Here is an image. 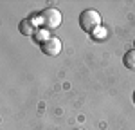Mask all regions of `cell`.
<instances>
[{"label": "cell", "instance_id": "cell-1", "mask_svg": "<svg viewBox=\"0 0 135 130\" xmlns=\"http://www.w3.org/2000/svg\"><path fill=\"white\" fill-rule=\"evenodd\" d=\"M79 25L85 32H95L101 27V15L94 9H85L79 15Z\"/></svg>", "mask_w": 135, "mask_h": 130}, {"label": "cell", "instance_id": "cell-2", "mask_svg": "<svg viewBox=\"0 0 135 130\" xmlns=\"http://www.w3.org/2000/svg\"><path fill=\"white\" fill-rule=\"evenodd\" d=\"M42 24L47 29H56L61 25V13L56 9V7H47L45 11H42Z\"/></svg>", "mask_w": 135, "mask_h": 130}, {"label": "cell", "instance_id": "cell-3", "mask_svg": "<svg viewBox=\"0 0 135 130\" xmlns=\"http://www.w3.org/2000/svg\"><path fill=\"white\" fill-rule=\"evenodd\" d=\"M42 51L45 54H49V56H58V54L61 53V42H60V38L51 36L47 42L42 43Z\"/></svg>", "mask_w": 135, "mask_h": 130}, {"label": "cell", "instance_id": "cell-4", "mask_svg": "<svg viewBox=\"0 0 135 130\" xmlns=\"http://www.w3.org/2000/svg\"><path fill=\"white\" fill-rule=\"evenodd\" d=\"M18 29H20V32L23 36H34V34H36V31H34V22H32L31 18L22 20L20 25H18Z\"/></svg>", "mask_w": 135, "mask_h": 130}, {"label": "cell", "instance_id": "cell-5", "mask_svg": "<svg viewBox=\"0 0 135 130\" xmlns=\"http://www.w3.org/2000/svg\"><path fill=\"white\" fill-rule=\"evenodd\" d=\"M123 63H124L126 69H132V71H135V49H132V51H126V54L123 56Z\"/></svg>", "mask_w": 135, "mask_h": 130}, {"label": "cell", "instance_id": "cell-6", "mask_svg": "<svg viewBox=\"0 0 135 130\" xmlns=\"http://www.w3.org/2000/svg\"><path fill=\"white\" fill-rule=\"evenodd\" d=\"M34 38H36V40L40 42V45H42L43 42H47V40L51 38V34H49L47 31H43V29H40V31H36V34H34Z\"/></svg>", "mask_w": 135, "mask_h": 130}, {"label": "cell", "instance_id": "cell-7", "mask_svg": "<svg viewBox=\"0 0 135 130\" xmlns=\"http://www.w3.org/2000/svg\"><path fill=\"white\" fill-rule=\"evenodd\" d=\"M94 38H97V40H103V38H106V29H104V27H99L97 31L94 32Z\"/></svg>", "mask_w": 135, "mask_h": 130}, {"label": "cell", "instance_id": "cell-8", "mask_svg": "<svg viewBox=\"0 0 135 130\" xmlns=\"http://www.w3.org/2000/svg\"><path fill=\"white\" fill-rule=\"evenodd\" d=\"M133 103H135V90H133Z\"/></svg>", "mask_w": 135, "mask_h": 130}, {"label": "cell", "instance_id": "cell-9", "mask_svg": "<svg viewBox=\"0 0 135 130\" xmlns=\"http://www.w3.org/2000/svg\"><path fill=\"white\" fill-rule=\"evenodd\" d=\"M76 130H83V128H76Z\"/></svg>", "mask_w": 135, "mask_h": 130}]
</instances>
